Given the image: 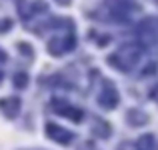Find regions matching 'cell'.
Masks as SVG:
<instances>
[{
    "instance_id": "6da1fadb",
    "label": "cell",
    "mask_w": 158,
    "mask_h": 150,
    "mask_svg": "<svg viewBox=\"0 0 158 150\" xmlns=\"http://www.w3.org/2000/svg\"><path fill=\"white\" fill-rule=\"evenodd\" d=\"M46 136L54 142H60V144H70L74 140V134L70 130H66V128H60L58 124L54 122H48L46 124Z\"/></svg>"
},
{
    "instance_id": "7a4b0ae2",
    "label": "cell",
    "mask_w": 158,
    "mask_h": 150,
    "mask_svg": "<svg viewBox=\"0 0 158 150\" xmlns=\"http://www.w3.org/2000/svg\"><path fill=\"white\" fill-rule=\"evenodd\" d=\"M118 92H116V88L112 84H106L104 90L100 92V96H98V104H100L102 108H106V110H112V108L118 106Z\"/></svg>"
},
{
    "instance_id": "3957f363",
    "label": "cell",
    "mask_w": 158,
    "mask_h": 150,
    "mask_svg": "<svg viewBox=\"0 0 158 150\" xmlns=\"http://www.w3.org/2000/svg\"><path fill=\"white\" fill-rule=\"evenodd\" d=\"M74 36H68L66 40H62V38H52L50 42H48V52L52 54V56H60V54H64L66 50H72L74 46Z\"/></svg>"
},
{
    "instance_id": "277c9868",
    "label": "cell",
    "mask_w": 158,
    "mask_h": 150,
    "mask_svg": "<svg viewBox=\"0 0 158 150\" xmlns=\"http://www.w3.org/2000/svg\"><path fill=\"white\" fill-rule=\"evenodd\" d=\"M54 112L56 114H62V116H68L70 120H74V122H80L82 120V110H78V108L74 106H68V104L64 102H54Z\"/></svg>"
},
{
    "instance_id": "5b68a950",
    "label": "cell",
    "mask_w": 158,
    "mask_h": 150,
    "mask_svg": "<svg viewBox=\"0 0 158 150\" xmlns=\"http://www.w3.org/2000/svg\"><path fill=\"white\" fill-rule=\"evenodd\" d=\"M0 108H2V112L6 114V118H14L16 114L20 112V100L18 98H4V100H0Z\"/></svg>"
},
{
    "instance_id": "8992f818",
    "label": "cell",
    "mask_w": 158,
    "mask_h": 150,
    "mask_svg": "<svg viewBox=\"0 0 158 150\" xmlns=\"http://www.w3.org/2000/svg\"><path fill=\"white\" fill-rule=\"evenodd\" d=\"M154 136L152 134H142L138 140H136V150H154Z\"/></svg>"
},
{
    "instance_id": "52a82bcc",
    "label": "cell",
    "mask_w": 158,
    "mask_h": 150,
    "mask_svg": "<svg viewBox=\"0 0 158 150\" xmlns=\"http://www.w3.org/2000/svg\"><path fill=\"white\" fill-rule=\"evenodd\" d=\"M126 118H128V122H130L132 126H140V124L148 122V116L142 114V112H138V110H128Z\"/></svg>"
},
{
    "instance_id": "ba28073f",
    "label": "cell",
    "mask_w": 158,
    "mask_h": 150,
    "mask_svg": "<svg viewBox=\"0 0 158 150\" xmlns=\"http://www.w3.org/2000/svg\"><path fill=\"white\" fill-rule=\"evenodd\" d=\"M14 86L16 88H26L28 86V74H24V72H18L14 76Z\"/></svg>"
},
{
    "instance_id": "9c48e42d",
    "label": "cell",
    "mask_w": 158,
    "mask_h": 150,
    "mask_svg": "<svg viewBox=\"0 0 158 150\" xmlns=\"http://www.w3.org/2000/svg\"><path fill=\"white\" fill-rule=\"evenodd\" d=\"M94 134H98V136H108V134H110V126H108V124H104V122H100V126L94 130Z\"/></svg>"
},
{
    "instance_id": "30bf717a",
    "label": "cell",
    "mask_w": 158,
    "mask_h": 150,
    "mask_svg": "<svg viewBox=\"0 0 158 150\" xmlns=\"http://www.w3.org/2000/svg\"><path fill=\"white\" fill-rule=\"evenodd\" d=\"M18 46H20V50H22L24 54H28V56H32V50H30V46H26V44H24V42H20Z\"/></svg>"
},
{
    "instance_id": "8fae6325",
    "label": "cell",
    "mask_w": 158,
    "mask_h": 150,
    "mask_svg": "<svg viewBox=\"0 0 158 150\" xmlns=\"http://www.w3.org/2000/svg\"><path fill=\"white\" fill-rule=\"evenodd\" d=\"M6 60H8L6 52H4V50H0V62H6Z\"/></svg>"
},
{
    "instance_id": "7c38bea8",
    "label": "cell",
    "mask_w": 158,
    "mask_h": 150,
    "mask_svg": "<svg viewBox=\"0 0 158 150\" xmlns=\"http://www.w3.org/2000/svg\"><path fill=\"white\" fill-rule=\"evenodd\" d=\"M152 98H154V100H156V102H158V86H156V88H154V90H152Z\"/></svg>"
},
{
    "instance_id": "4fadbf2b",
    "label": "cell",
    "mask_w": 158,
    "mask_h": 150,
    "mask_svg": "<svg viewBox=\"0 0 158 150\" xmlns=\"http://www.w3.org/2000/svg\"><path fill=\"white\" fill-rule=\"evenodd\" d=\"M58 2H62V4H70V0H58Z\"/></svg>"
},
{
    "instance_id": "5bb4252c",
    "label": "cell",
    "mask_w": 158,
    "mask_h": 150,
    "mask_svg": "<svg viewBox=\"0 0 158 150\" xmlns=\"http://www.w3.org/2000/svg\"><path fill=\"white\" fill-rule=\"evenodd\" d=\"M0 80H2V72H0Z\"/></svg>"
}]
</instances>
